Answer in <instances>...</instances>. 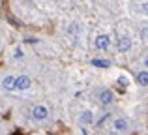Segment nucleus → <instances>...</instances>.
Listing matches in <instances>:
<instances>
[{"instance_id":"obj_1","label":"nucleus","mask_w":148,"mask_h":135,"mask_svg":"<svg viewBox=\"0 0 148 135\" xmlns=\"http://www.w3.org/2000/svg\"><path fill=\"white\" fill-rule=\"evenodd\" d=\"M47 116H49V109L45 105H36L32 109V118H34V120L41 122V120H45Z\"/></svg>"},{"instance_id":"obj_2","label":"nucleus","mask_w":148,"mask_h":135,"mask_svg":"<svg viewBox=\"0 0 148 135\" xmlns=\"http://www.w3.org/2000/svg\"><path fill=\"white\" fill-rule=\"evenodd\" d=\"M94 45H96V49H99V51H105V49H109V45H111V38H109L107 34H101V36L96 38Z\"/></svg>"},{"instance_id":"obj_3","label":"nucleus","mask_w":148,"mask_h":135,"mask_svg":"<svg viewBox=\"0 0 148 135\" xmlns=\"http://www.w3.org/2000/svg\"><path fill=\"white\" fill-rule=\"evenodd\" d=\"M32 84V81H30V77H26V75H21V77H17L15 79V90H26V88Z\"/></svg>"},{"instance_id":"obj_4","label":"nucleus","mask_w":148,"mask_h":135,"mask_svg":"<svg viewBox=\"0 0 148 135\" xmlns=\"http://www.w3.org/2000/svg\"><path fill=\"white\" fill-rule=\"evenodd\" d=\"M112 99H114V96H112V92L109 90V88H103V90H99V101L103 103V105H111Z\"/></svg>"},{"instance_id":"obj_5","label":"nucleus","mask_w":148,"mask_h":135,"mask_svg":"<svg viewBox=\"0 0 148 135\" xmlns=\"http://www.w3.org/2000/svg\"><path fill=\"white\" fill-rule=\"evenodd\" d=\"M112 128H114L116 132H126V130L130 128V122H127V118H116Z\"/></svg>"},{"instance_id":"obj_6","label":"nucleus","mask_w":148,"mask_h":135,"mask_svg":"<svg viewBox=\"0 0 148 135\" xmlns=\"http://www.w3.org/2000/svg\"><path fill=\"white\" fill-rule=\"evenodd\" d=\"M131 47V41H130V38H127V36H122V38H120V40H118V51H127V49H130Z\"/></svg>"},{"instance_id":"obj_7","label":"nucleus","mask_w":148,"mask_h":135,"mask_svg":"<svg viewBox=\"0 0 148 135\" xmlns=\"http://www.w3.org/2000/svg\"><path fill=\"white\" fill-rule=\"evenodd\" d=\"M79 120H81V124H84V126H86V124H92V122H94V114H92L90 111H84V113L81 114Z\"/></svg>"},{"instance_id":"obj_8","label":"nucleus","mask_w":148,"mask_h":135,"mask_svg":"<svg viewBox=\"0 0 148 135\" xmlns=\"http://www.w3.org/2000/svg\"><path fill=\"white\" fill-rule=\"evenodd\" d=\"M2 86L6 88V90H13V86H15V77H11V75L4 77V81H2Z\"/></svg>"},{"instance_id":"obj_9","label":"nucleus","mask_w":148,"mask_h":135,"mask_svg":"<svg viewBox=\"0 0 148 135\" xmlns=\"http://www.w3.org/2000/svg\"><path fill=\"white\" fill-rule=\"evenodd\" d=\"M92 64H94L96 68H109V66H111L109 60H101V58H94V60H92Z\"/></svg>"},{"instance_id":"obj_10","label":"nucleus","mask_w":148,"mask_h":135,"mask_svg":"<svg viewBox=\"0 0 148 135\" xmlns=\"http://www.w3.org/2000/svg\"><path fill=\"white\" fill-rule=\"evenodd\" d=\"M137 81H139V84L146 86V84H148V71H141V73L137 75Z\"/></svg>"},{"instance_id":"obj_11","label":"nucleus","mask_w":148,"mask_h":135,"mask_svg":"<svg viewBox=\"0 0 148 135\" xmlns=\"http://www.w3.org/2000/svg\"><path fill=\"white\" fill-rule=\"evenodd\" d=\"M21 56H23V51L21 49H15V58H21Z\"/></svg>"},{"instance_id":"obj_12","label":"nucleus","mask_w":148,"mask_h":135,"mask_svg":"<svg viewBox=\"0 0 148 135\" xmlns=\"http://www.w3.org/2000/svg\"><path fill=\"white\" fill-rule=\"evenodd\" d=\"M141 8H143V11H145V13H148V2H143Z\"/></svg>"},{"instance_id":"obj_13","label":"nucleus","mask_w":148,"mask_h":135,"mask_svg":"<svg viewBox=\"0 0 148 135\" xmlns=\"http://www.w3.org/2000/svg\"><path fill=\"white\" fill-rule=\"evenodd\" d=\"M120 84H122V86H126V84H127V81H126V77H120Z\"/></svg>"},{"instance_id":"obj_14","label":"nucleus","mask_w":148,"mask_h":135,"mask_svg":"<svg viewBox=\"0 0 148 135\" xmlns=\"http://www.w3.org/2000/svg\"><path fill=\"white\" fill-rule=\"evenodd\" d=\"M143 64H145V68L148 69V56H146V58H145V60H143Z\"/></svg>"},{"instance_id":"obj_15","label":"nucleus","mask_w":148,"mask_h":135,"mask_svg":"<svg viewBox=\"0 0 148 135\" xmlns=\"http://www.w3.org/2000/svg\"><path fill=\"white\" fill-rule=\"evenodd\" d=\"M11 135H23V133H21V132H13Z\"/></svg>"}]
</instances>
